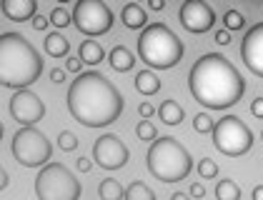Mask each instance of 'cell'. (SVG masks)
Instances as JSON below:
<instances>
[{
    "mask_svg": "<svg viewBox=\"0 0 263 200\" xmlns=\"http://www.w3.org/2000/svg\"><path fill=\"white\" fill-rule=\"evenodd\" d=\"M65 103L73 120H78L85 128H105L116 123L125 105L121 90L96 70L81 73L70 83Z\"/></svg>",
    "mask_w": 263,
    "mask_h": 200,
    "instance_id": "6da1fadb",
    "label": "cell"
},
{
    "mask_svg": "<svg viewBox=\"0 0 263 200\" xmlns=\"http://www.w3.org/2000/svg\"><path fill=\"white\" fill-rule=\"evenodd\" d=\"M188 88L196 103L211 110H226L241 100L246 80L241 78L238 68L221 53H205L191 68Z\"/></svg>",
    "mask_w": 263,
    "mask_h": 200,
    "instance_id": "7a4b0ae2",
    "label": "cell"
},
{
    "mask_svg": "<svg viewBox=\"0 0 263 200\" xmlns=\"http://www.w3.org/2000/svg\"><path fill=\"white\" fill-rule=\"evenodd\" d=\"M43 73V58L21 33H0V85L25 90Z\"/></svg>",
    "mask_w": 263,
    "mask_h": 200,
    "instance_id": "3957f363",
    "label": "cell"
},
{
    "mask_svg": "<svg viewBox=\"0 0 263 200\" xmlns=\"http://www.w3.org/2000/svg\"><path fill=\"white\" fill-rule=\"evenodd\" d=\"M145 165H148L151 175L158 178L161 183H178V180L191 175L193 158L176 138L163 135V138H156L151 143Z\"/></svg>",
    "mask_w": 263,
    "mask_h": 200,
    "instance_id": "277c9868",
    "label": "cell"
},
{
    "mask_svg": "<svg viewBox=\"0 0 263 200\" xmlns=\"http://www.w3.org/2000/svg\"><path fill=\"white\" fill-rule=\"evenodd\" d=\"M138 55L145 65L156 70L176 68L183 58V40L165 25V23H151L138 35Z\"/></svg>",
    "mask_w": 263,
    "mask_h": 200,
    "instance_id": "5b68a950",
    "label": "cell"
},
{
    "mask_svg": "<svg viewBox=\"0 0 263 200\" xmlns=\"http://www.w3.org/2000/svg\"><path fill=\"white\" fill-rule=\"evenodd\" d=\"M81 180L76 178L63 163H48L35 175V195L38 200H78Z\"/></svg>",
    "mask_w": 263,
    "mask_h": 200,
    "instance_id": "8992f818",
    "label": "cell"
},
{
    "mask_svg": "<svg viewBox=\"0 0 263 200\" xmlns=\"http://www.w3.org/2000/svg\"><path fill=\"white\" fill-rule=\"evenodd\" d=\"M213 145L228 158H241L253 148V133L251 128L236 115H226L213 125Z\"/></svg>",
    "mask_w": 263,
    "mask_h": 200,
    "instance_id": "52a82bcc",
    "label": "cell"
},
{
    "mask_svg": "<svg viewBox=\"0 0 263 200\" xmlns=\"http://www.w3.org/2000/svg\"><path fill=\"white\" fill-rule=\"evenodd\" d=\"M50 155H53V145L35 125L21 128L13 135V158L23 168H43V165H48Z\"/></svg>",
    "mask_w": 263,
    "mask_h": 200,
    "instance_id": "ba28073f",
    "label": "cell"
},
{
    "mask_svg": "<svg viewBox=\"0 0 263 200\" xmlns=\"http://www.w3.org/2000/svg\"><path fill=\"white\" fill-rule=\"evenodd\" d=\"M73 23L88 38H98L113 28V13L101 0H78L73 8Z\"/></svg>",
    "mask_w": 263,
    "mask_h": 200,
    "instance_id": "9c48e42d",
    "label": "cell"
},
{
    "mask_svg": "<svg viewBox=\"0 0 263 200\" xmlns=\"http://www.w3.org/2000/svg\"><path fill=\"white\" fill-rule=\"evenodd\" d=\"M10 115L13 120L21 123V128H30L45 115V103H43L30 88L25 90H15L10 98Z\"/></svg>",
    "mask_w": 263,
    "mask_h": 200,
    "instance_id": "30bf717a",
    "label": "cell"
},
{
    "mask_svg": "<svg viewBox=\"0 0 263 200\" xmlns=\"http://www.w3.org/2000/svg\"><path fill=\"white\" fill-rule=\"evenodd\" d=\"M128 158H130V153H128L125 143L118 135H113V133L101 135L96 140V145H93V160L105 170H118V168H123L128 163Z\"/></svg>",
    "mask_w": 263,
    "mask_h": 200,
    "instance_id": "8fae6325",
    "label": "cell"
},
{
    "mask_svg": "<svg viewBox=\"0 0 263 200\" xmlns=\"http://www.w3.org/2000/svg\"><path fill=\"white\" fill-rule=\"evenodd\" d=\"M178 20L188 33H205V30L213 28L216 13L203 0H185L181 5V10H178Z\"/></svg>",
    "mask_w": 263,
    "mask_h": 200,
    "instance_id": "7c38bea8",
    "label": "cell"
},
{
    "mask_svg": "<svg viewBox=\"0 0 263 200\" xmlns=\"http://www.w3.org/2000/svg\"><path fill=\"white\" fill-rule=\"evenodd\" d=\"M241 58L246 63V68L263 78V23H256L246 35H243L241 43Z\"/></svg>",
    "mask_w": 263,
    "mask_h": 200,
    "instance_id": "4fadbf2b",
    "label": "cell"
},
{
    "mask_svg": "<svg viewBox=\"0 0 263 200\" xmlns=\"http://www.w3.org/2000/svg\"><path fill=\"white\" fill-rule=\"evenodd\" d=\"M0 10L8 15L13 23H23V20H33L38 3L35 0H0Z\"/></svg>",
    "mask_w": 263,
    "mask_h": 200,
    "instance_id": "5bb4252c",
    "label": "cell"
},
{
    "mask_svg": "<svg viewBox=\"0 0 263 200\" xmlns=\"http://www.w3.org/2000/svg\"><path fill=\"white\" fill-rule=\"evenodd\" d=\"M121 18H123V25L130 28V30H143V28L148 25V13L143 10V5H138V3L123 5Z\"/></svg>",
    "mask_w": 263,
    "mask_h": 200,
    "instance_id": "9a60e30c",
    "label": "cell"
},
{
    "mask_svg": "<svg viewBox=\"0 0 263 200\" xmlns=\"http://www.w3.org/2000/svg\"><path fill=\"white\" fill-rule=\"evenodd\" d=\"M78 58L85 65H98L105 58V50H103V45L98 40H83L81 48H78Z\"/></svg>",
    "mask_w": 263,
    "mask_h": 200,
    "instance_id": "2e32d148",
    "label": "cell"
},
{
    "mask_svg": "<svg viewBox=\"0 0 263 200\" xmlns=\"http://www.w3.org/2000/svg\"><path fill=\"white\" fill-rule=\"evenodd\" d=\"M108 58H110V68L118 70V73H128V70H133V65H136L133 53H130L128 48H123V45H116Z\"/></svg>",
    "mask_w": 263,
    "mask_h": 200,
    "instance_id": "e0dca14e",
    "label": "cell"
},
{
    "mask_svg": "<svg viewBox=\"0 0 263 200\" xmlns=\"http://www.w3.org/2000/svg\"><path fill=\"white\" fill-rule=\"evenodd\" d=\"M183 108L181 103H176V100H163L161 108H158V118L165 123V125H178L183 120Z\"/></svg>",
    "mask_w": 263,
    "mask_h": 200,
    "instance_id": "ac0fdd59",
    "label": "cell"
},
{
    "mask_svg": "<svg viewBox=\"0 0 263 200\" xmlns=\"http://www.w3.org/2000/svg\"><path fill=\"white\" fill-rule=\"evenodd\" d=\"M136 90L141 95H156L161 90V80L156 78V73H151V70H141L136 75Z\"/></svg>",
    "mask_w": 263,
    "mask_h": 200,
    "instance_id": "d6986e66",
    "label": "cell"
},
{
    "mask_svg": "<svg viewBox=\"0 0 263 200\" xmlns=\"http://www.w3.org/2000/svg\"><path fill=\"white\" fill-rule=\"evenodd\" d=\"M68 50H70V45H68V40L63 38L61 33H48V38H45V53L50 58H63V55H68Z\"/></svg>",
    "mask_w": 263,
    "mask_h": 200,
    "instance_id": "ffe728a7",
    "label": "cell"
},
{
    "mask_svg": "<svg viewBox=\"0 0 263 200\" xmlns=\"http://www.w3.org/2000/svg\"><path fill=\"white\" fill-rule=\"evenodd\" d=\"M98 195H101V200H123L125 190L116 178H103L98 183Z\"/></svg>",
    "mask_w": 263,
    "mask_h": 200,
    "instance_id": "44dd1931",
    "label": "cell"
},
{
    "mask_svg": "<svg viewBox=\"0 0 263 200\" xmlns=\"http://www.w3.org/2000/svg\"><path fill=\"white\" fill-rule=\"evenodd\" d=\"M216 198L218 200H241L238 183H233V180H228V178L218 180V185H216Z\"/></svg>",
    "mask_w": 263,
    "mask_h": 200,
    "instance_id": "7402d4cb",
    "label": "cell"
},
{
    "mask_svg": "<svg viewBox=\"0 0 263 200\" xmlns=\"http://www.w3.org/2000/svg\"><path fill=\"white\" fill-rule=\"evenodd\" d=\"M125 200H156V193L145 185V183H141V180H136V183H130L128 188H125V195H123Z\"/></svg>",
    "mask_w": 263,
    "mask_h": 200,
    "instance_id": "603a6c76",
    "label": "cell"
},
{
    "mask_svg": "<svg viewBox=\"0 0 263 200\" xmlns=\"http://www.w3.org/2000/svg\"><path fill=\"white\" fill-rule=\"evenodd\" d=\"M243 23H246L243 15L238 13V10H233V8L223 13V25H226V30H228V33H231V30H241Z\"/></svg>",
    "mask_w": 263,
    "mask_h": 200,
    "instance_id": "cb8c5ba5",
    "label": "cell"
},
{
    "mask_svg": "<svg viewBox=\"0 0 263 200\" xmlns=\"http://www.w3.org/2000/svg\"><path fill=\"white\" fill-rule=\"evenodd\" d=\"M196 170H198L201 180H211L218 175V165H216V160H211V158L198 160V168H196Z\"/></svg>",
    "mask_w": 263,
    "mask_h": 200,
    "instance_id": "d4e9b609",
    "label": "cell"
},
{
    "mask_svg": "<svg viewBox=\"0 0 263 200\" xmlns=\"http://www.w3.org/2000/svg\"><path fill=\"white\" fill-rule=\"evenodd\" d=\"M58 148H61L63 153H73V150L78 148V138H76V133H70V130H61V133H58Z\"/></svg>",
    "mask_w": 263,
    "mask_h": 200,
    "instance_id": "484cf974",
    "label": "cell"
},
{
    "mask_svg": "<svg viewBox=\"0 0 263 200\" xmlns=\"http://www.w3.org/2000/svg\"><path fill=\"white\" fill-rule=\"evenodd\" d=\"M136 135H138V140H145V143L151 140V143H153V140H156V125H153L151 120H141V123L136 125Z\"/></svg>",
    "mask_w": 263,
    "mask_h": 200,
    "instance_id": "4316f807",
    "label": "cell"
},
{
    "mask_svg": "<svg viewBox=\"0 0 263 200\" xmlns=\"http://www.w3.org/2000/svg\"><path fill=\"white\" fill-rule=\"evenodd\" d=\"M213 125H216V123L208 118L205 113H198V115L193 118V128H196V133H203V135H205V133H213Z\"/></svg>",
    "mask_w": 263,
    "mask_h": 200,
    "instance_id": "83f0119b",
    "label": "cell"
},
{
    "mask_svg": "<svg viewBox=\"0 0 263 200\" xmlns=\"http://www.w3.org/2000/svg\"><path fill=\"white\" fill-rule=\"evenodd\" d=\"M50 23L55 25V28H65V25H70L73 20H70V15L65 13V8H53V13H50Z\"/></svg>",
    "mask_w": 263,
    "mask_h": 200,
    "instance_id": "f1b7e54d",
    "label": "cell"
},
{
    "mask_svg": "<svg viewBox=\"0 0 263 200\" xmlns=\"http://www.w3.org/2000/svg\"><path fill=\"white\" fill-rule=\"evenodd\" d=\"M65 70H70V73H78L81 75V70H83V63L78 55H70V58H65Z\"/></svg>",
    "mask_w": 263,
    "mask_h": 200,
    "instance_id": "f546056e",
    "label": "cell"
},
{
    "mask_svg": "<svg viewBox=\"0 0 263 200\" xmlns=\"http://www.w3.org/2000/svg\"><path fill=\"white\" fill-rule=\"evenodd\" d=\"M153 113H156V110H153V105H151L148 100H143L141 105H138V115H141L143 120H151L153 118Z\"/></svg>",
    "mask_w": 263,
    "mask_h": 200,
    "instance_id": "4dcf8cb0",
    "label": "cell"
},
{
    "mask_svg": "<svg viewBox=\"0 0 263 200\" xmlns=\"http://www.w3.org/2000/svg\"><path fill=\"white\" fill-rule=\"evenodd\" d=\"M203 195H205V188H203V183H193V185H191V198L203 200Z\"/></svg>",
    "mask_w": 263,
    "mask_h": 200,
    "instance_id": "1f68e13d",
    "label": "cell"
},
{
    "mask_svg": "<svg viewBox=\"0 0 263 200\" xmlns=\"http://www.w3.org/2000/svg\"><path fill=\"white\" fill-rule=\"evenodd\" d=\"M76 168L81 170V173H90V168H93V163L85 158V155H81V158L76 160Z\"/></svg>",
    "mask_w": 263,
    "mask_h": 200,
    "instance_id": "d6a6232c",
    "label": "cell"
},
{
    "mask_svg": "<svg viewBox=\"0 0 263 200\" xmlns=\"http://www.w3.org/2000/svg\"><path fill=\"white\" fill-rule=\"evenodd\" d=\"M251 113H253L256 118L263 120V98H256L253 103H251Z\"/></svg>",
    "mask_w": 263,
    "mask_h": 200,
    "instance_id": "836d02e7",
    "label": "cell"
},
{
    "mask_svg": "<svg viewBox=\"0 0 263 200\" xmlns=\"http://www.w3.org/2000/svg\"><path fill=\"white\" fill-rule=\"evenodd\" d=\"M48 23H50V20L45 18V15H38V13H35V18H33V28H35V30H45V28H48Z\"/></svg>",
    "mask_w": 263,
    "mask_h": 200,
    "instance_id": "e575fe53",
    "label": "cell"
},
{
    "mask_svg": "<svg viewBox=\"0 0 263 200\" xmlns=\"http://www.w3.org/2000/svg\"><path fill=\"white\" fill-rule=\"evenodd\" d=\"M216 43H218V45H228V43H231V33H228V30H218V33H216Z\"/></svg>",
    "mask_w": 263,
    "mask_h": 200,
    "instance_id": "d590c367",
    "label": "cell"
},
{
    "mask_svg": "<svg viewBox=\"0 0 263 200\" xmlns=\"http://www.w3.org/2000/svg\"><path fill=\"white\" fill-rule=\"evenodd\" d=\"M50 80H53V83H63V80H65V73H63L61 68H53V70H50Z\"/></svg>",
    "mask_w": 263,
    "mask_h": 200,
    "instance_id": "8d00e7d4",
    "label": "cell"
},
{
    "mask_svg": "<svg viewBox=\"0 0 263 200\" xmlns=\"http://www.w3.org/2000/svg\"><path fill=\"white\" fill-rule=\"evenodd\" d=\"M8 173H5V168H3V165H0V190H5V188H8Z\"/></svg>",
    "mask_w": 263,
    "mask_h": 200,
    "instance_id": "74e56055",
    "label": "cell"
},
{
    "mask_svg": "<svg viewBox=\"0 0 263 200\" xmlns=\"http://www.w3.org/2000/svg\"><path fill=\"white\" fill-rule=\"evenodd\" d=\"M148 8H151V10H163V8H165V0H151Z\"/></svg>",
    "mask_w": 263,
    "mask_h": 200,
    "instance_id": "f35d334b",
    "label": "cell"
},
{
    "mask_svg": "<svg viewBox=\"0 0 263 200\" xmlns=\"http://www.w3.org/2000/svg\"><path fill=\"white\" fill-rule=\"evenodd\" d=\"M253 200H263V185H256V188H253Z\"/></svg>",
    "mask_w": 263,
    "mask_h": 200,
    "instance_id": "ab89813d",
    "label": "cell"
},
{
    "mask_svg": "<svg viewBox=\"0 0 263 200\" xmlns=\"http://www.w3.org/2000/svg\"><path fill=\"white\" fill-rule=\"evenodd\" d=\"M171 200H191V198H188L185 193H173V195H171Z\"/></svg>",
    "mask_w": 263,
    "mask_h": 200,
    "instance_id": "60d3db41",
    "label": "cell"
},
{
    "mask_svg": "<svg viewBox=\"0 0 263 200\" xmlns=\"http://www.w3.org/2000/svg\"><path fill=\"white\" fill-rule=\"evenodd\" d=\"M3 133H5V128H3V123H0V140H3Z\"/></svg>",
    "mask_w": 263,
    "mask_h": 200,
    "instance_id": "b9f144b4",
    "label": "cell"
},
{
    "mask_svg": "<svg viewBox=\"0 0 263 200\" xmlns=\"http://www.w3.org/2000/svg\"><path fill=\"white\" fill-rule=\"evenodd\" d=\"M261 138H263V130H261Z\"/></svg>",
    "mask_w": 263,
    "mask_h": 200,
    "instance_id": "7bdbcfd3",
    "label": "cell"
}]
</instances>
